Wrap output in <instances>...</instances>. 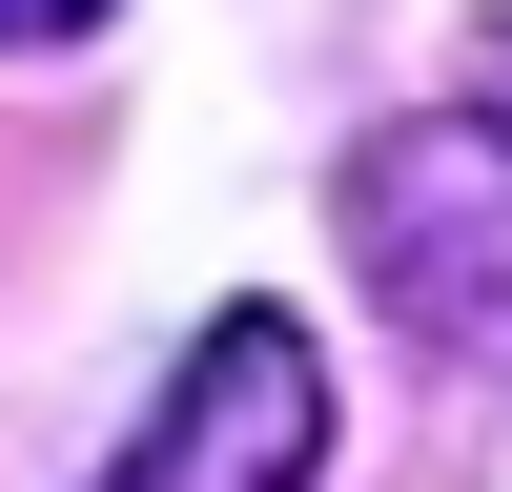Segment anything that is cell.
Masks as SVG:
<instances>
[{
	"label": "cell",
	"instance_id": "cell-1",
	"mask_svg": "<svg viewBox=\"0 0 512 492\" xmlns=\"http://www.w3.org/2000/svg\"><path fill=\"white\" fill-rule=\"evenodd\" d=\"M349 267L390 287L431 349L512 369V123H472V103L369 123L349 144Z\"/></svg>",
	"mask_w": 512,
	"mask_h": 492
},
{
	"label": "cell",
	"instance_id": "cell-2",
	"mask_svg": "<svg viewBox=\"0 0 512 492\" xmlns=\"http://www.w3.org/2000/svg\"><path fill=\"white\" fill-rule=\"evenodd\" d=\"M103 492H328V349L287 308H205Z\"/></svg>",
	"mask_w": 512,
	"mask_h": 492
},
{
	"label": "cell",
	"instance_id": "cell-3",
	"mask_svg": "<svg viewBox=\"0 0 512 492\" xmlns=\"http://www.w3.org/2000/svg\"><path fill=\"white\" fill-rule=\"evenodd\" d=\"M82 21H103V0H0V41H82Z\"/></svg>",
	"mask_w": 512,
	"mask_h": 492
}]
</instances>
